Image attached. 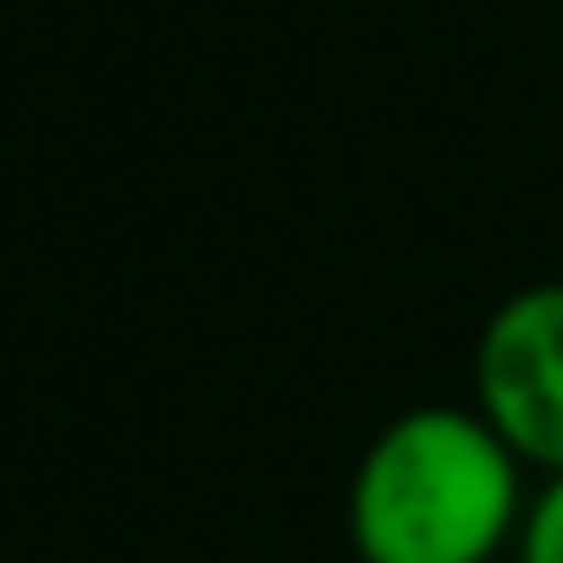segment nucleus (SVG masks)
Here are the masks:
<instances>
[{
	"instance_id": "1",
	"label": "nucleus",
	"mask_w": 563,
	"mask_h": 563,
	"mask_svg": "<svg viewBox=\"0 0 563 563\" xmlns=\"http://www.w3.org/2000/svg\"><path fill=\"white\" fill-rule=\"evenodd\" d=\"M530 490V464L477 405H411L358 451L345 537L358 563H504Z\"/></svg>"
},
{
	"instance_id": "2",
	"label": "nucleus",
	"mask_w": 563,
	"mask_h": 563,
	"mask_svg": "<svg viewBox=\"0 0 563 563\" xmlns=\"http://www.w3.org/2000/svg\"><path fill=\"white\" fill-rule=\"evenodd\" d=\"M471 405L530 477H563V278H530L484 312L471 345Z\"/></svg>"
},
{
	"instance_id": "3",
	"label": "nucleus",
	"mask_w": 563,
	"mask_h": 563,
	"mask_svg": "<svg viewBox=\"0 0 563 563\" xmlns=\"http://www.w3.org/2000/svg\"><path fill=\"white\" fill-rule=\"evenodd\" d=\"M510 563H563V477H537Z\"/></svg>"
}]
</instances>
